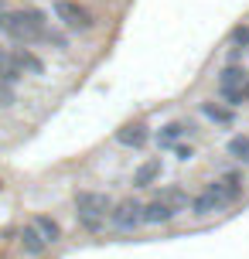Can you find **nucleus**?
Listing matches in <instances>:
<instances>
[{"instance_id":"obj_7","label":"nucleus","mask_w":249,"mask_h":259,"mask_svg":"<svg viewBox=\"0 0 249 259\" xmlns=\"http://www.w3.org/2000/svg\"><path fill=\"white\" fill-rule=\"evenodd\" d=\"M174 219H178V211L168 201H160V198H154V201L144 205V225H171Z\"/></svg>"},{"instance_id":"obj_2","label":"nucleus","mask_w":249,"mask_h":259,"mask_svg":"<svg viewBox=\"0 0 249 259\" xmlns=\"http://www.w3.org/2000/svg\"><path fill=\"white\" fill-rule=\"evenodd\" d=\"M75 205V219L79 222H109V211L116 208V201L106 191H92V188H82L72 198Z\"/></svg>"},{"instance_id":"obj_3","label":"nucleus","mask_w":249,"mask_h":259,"mask_svg":"<svg viewBox=\"0 0 249 259\" xmlns=\"http://www.w3.org/2000/svg\"><path fill=\"white\" fill-rule=\"evenodd\" d=\"M140 225H144V201H137V198H123V201H116V208L109 211V229H113V232L133 235Z\"/></svg>"},{"instance_id":"obj_12","label":"nucleus","mask_w":249,"mask_h":259,"mask_svg":"<svg viewBox=\"0 0 249 259\" xmlns=\"http://www.w3.org/2000/svg\"><path fill=\"white\" fill-rule=\"evenodd\" d=\"M116 140L123 143V147H133V150H137V147H144V143L150 140V133H147L144 123H127L123 130H116Z\"/></svg>"},{"instance_id":"obj_8","label":"nucleus","mask_w":249,"mask_h":259,"mask_svg":"<svg viewBox=\"0 0 249 259\" xmlns=\"http://www.w3.org/2000/svg\"><path fill=\"white\" fill-rule=\"evenodd\" d=\"M222 198L212 191V188H205V191L195 194V201H191V215H198V219H209V215H215V211H222Z\"/></svg>"},{"instance_id":"obj_4","label":"nucleus","mask_w":249,"mask_h":259,"mask_svg":"<svg viewBox=\"0 0 249 259\" xmlns=\"http://www.w3.org/2000/svg\"><path fill=\"white\" fill-rule=\"evenodd\" d=\"M55 17L65 24V31H75V34L92 31V14L75 0H55Z\"/></svg>"},{"instance_id":"obj_18","label":"nucleus","mask_w":249,"mask_h":259,"mask_svg":"<svg viewBox=\"0 0 249 259\" xmlns=\"http://www.w3.org/2000/svg\"><path fill=\"white\" fill-rule=\"evenodd\" d=\"M45 45H52V48H58V52H65V48H68V38L62 34V31H52V27H48V34H45Z\"/></svg>"},{"instance_id":"obj_15","label":"nucleus","mask_w":249,"mask_h":259,"mask_svg":"<svg viewBox=\"0 0 249 259\" xmlns=\"http://www.w3.org/2000/svg\"><path fill=\"white\" fill-rule=\"evenodd\" d=\"M198 109H201V113H205V116L212 119V123H219V126H232V109H225V106H219L215 103V99H205V103L198 106Z\"/></svg>"},{"instance_id":"obj_5","label":"nucleus","mask_w":249,"mask_h":259,"mask_svg":"<svg viewBox=\"0 0 249 259\" xmlns=\"http://www.w3.org/2000/svg\"><path fill=\"white\" fill-rule=\"evenodd\" d=\"M242 184H246V181H242V174H236V170H232V174H222L219 181L205 184V188H212V191L222 198V205L229 208V205H236L239 198H242Z\"/></svg>"},{"instance_id":"obj_16","label":"nucleus","mask_w":249,"mask_h":259,"mask_svg":"<svg viewBox=\"0 0 249 259\" xmlns=\"http://www.w3.org/2000/svg\"><path fill=\"white\" fill-rule=\"evenodd\" d=\"M14 65L21 68V72H31V75H45V65H41L38 55H31L27 48H21V52L14 55Z\"/></svg>"},{"instance_id":"obj_10","label":"nucleus","mask_w":249,"mask_h":259,"mask_svg":"<svg viewBox=\"0 0 249 259\" xmlns=\"http://www.w3.org/2000/svg\"><path fill=\"white\" fill-rule=\"evenodd\" d=\"M191 123H184V119H174V123H168V126H160V133H157V147L160 150H171V147H178V140L181 137H188L191 133Z\"/></svg>"},{"instance_id":"obj_21","label":"nucleus","mask_w":249,"mask_h":259,"mask_svg":"<svg viewBox=\"0 0 249 259\" xmlns=\"http://www.w3.org/2000/svg\"><path fill=\"white\" fill-rule=\"evenodd\" d=\"M178 150V160H191L195 157V147H174Z\"/></svg>"},{"instance_id":"obj_19","label":"nucleus","mask_w":249,"mask_h":259,"mask_svg":"<svg viewBox=\"0 0 249 259\" xmlns=\"http://www.w3.org/2000/svg\"><path fill=\"white\" fill-rule=\"evenodd\" d=\"M232 41H236L239 48L246 52V48H249V24H239L236 31H232Z\"/></svg>"},{"instance_id":"obj_23","label":"nucleus","mask_w":249,"mask_h":259,"mask_svg":"<svg viewBox=\"0 0 249 259\" xmlns=\"http://www.w3.org/2000/svg\"><path fill=\"white\" fill-rule=\"evenodd\" d=\"M0 14H4V0H0Z\"/></svg>"},{"instance_id":"obj_9","label":"nucleus","mask_w":249,"mask_h":259,"mask_svg":"<svg viewBox=\"0 0 249 259\" xmlns=\"http://www.w3.org/2000/svg\"><path fill=\"white\" fill-rule=\"evenodd\" d=\"M246 85V68L239 65H225L219 72V96H229V92H242Z\"/></svg>"},{"instance_id":"obj_22","label":"nucleus","mask_w":249,"mask_h":259,"mask_svg":"<svg viewBox=\"0 0 249 259\" xmlns=\"http://www.w3.org/2000/svg\"><path fill=\"white\" fill-rule=\"evenodd\" d=\"M7 62H11V58H7V55H4V52H0V65H7Z\"/></svg>"},{"instance_id":"obj_14","label":"nucleus","mask_w":249,"mask_h":259,"mask_svg":"<svg viewBox=\"0 0 249 259\" xmlns=\"http://www.w3.org/2000/svg\"><path fill=\"white\" fill-rule=\"evenodd\" d=\"M31 225H34V229L45 235V242H48V246L62 242V225H58L55 219H48V215H34V219H31Z\"/></svg>"},{"instance_id":"obj_1","label":"nucleus","mask_w":249,"mask_h":259,"mask_svg":"<svg viewBox=\"0 0 249 259\" xmlns=\"http://www.w3.org/2000/svg\"><path fill=\"white\" fill-rule=\"evenodd\" d=\"M0 34H7L17 45H34V41H45L48 34V17L34 7L27 11H14V14H0Z\"/></svg>"},{"instance_id":"obj_6","label":"nucleus","mask_w":249,"mask_h":259,"mask_svg":"<svg viewBox=\"0 0 249 259\" xmlns=\"http://www.w3.org/2000/svg\"><path fill=\"white\" fill-rule=\"evenodd\" d=\"M17 246L24 249V256H31V259H38V256H45V252H48V242H45V235H41L38 229L31 225V222H27L24 229L17 232Z\"/></svg>"},{"instance_id":"obj_17","label":"nucleus","mask_w":249,"mask_h":259,"mask_svg":"<svg viewBox=\"0 0 249 259\" xmlns=\"http://www.w3.org/2000/svg\"><path fill=\"white\" fill-rule=\"evenodd\" d=\"M225 150H229V157H232V160H242V164H249V137H246V133L232 137Z\"/></svg>"},{"instance_id":"obj_13","label":"nucleus","mask_w":249,"mask_h":259,"mask_svg":"<svg viewBox=\"0 0 249 259\" xmlns=\"http://www.w3.org/2000/svg\"><path fill=\"white\" fill-rule=\"evenodd\" d=\"M157 178H160V157H150L133 170V188H150Z\"/></svg>"},{"instance_id":"obj_11","label":"nucleus","mask_w":249,"mask_h":259,"mask_svg":"<svg viewBox=\"0 0 249 259\" xmlns=\"http://www.w3.org/2000/svg\"><path fill=\"white\" fill-rule=\"evenodd\" d=\"M157 198H160V201H168L174 211H191V201H195V198L184 191L181 184H168V188H160Z\"/></svg>"},{"instance_id":"obj_20","label":"nucleus","mask_w":249,"mask_h":259,"mask_svg":"<svg viewBox=\"0 0 249 259\" xmlns=\"http://www.w3.org/2000/svg\"><path fill=\"white\" fill-rule=\"evenodd\" d=\"M0 106L7 109V106H14V92L7 89V85H0Z\"/></svg>"}]
</instances>
